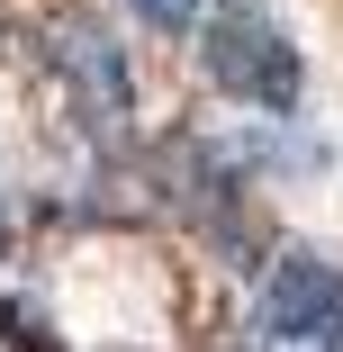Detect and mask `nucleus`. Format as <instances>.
Segmentation results:
<instances>
[{
    "mask_svg": "<svg viewBox=\"0 0 343 352\" xmlns=\"http://www.w3.org/2000/svg\"><path fill=\"white\" fill-rule=\"evenodd\" d=\"M0 352H63V334H45L19 298H0Z\"/></svg>",
    "mask_w": 343,
    "mask_h": 352,
    "instance_id": "7ed1b4c3",
    "label": "nucleus"
},
{
    "mask_svg": "<svg viewBox=\"0 0 343 352\" xmlns=\"http://www.w3.org/2000/svg\"><path fill=\"white\" fill-rule=\"evenodd\" d=\"M135 19H145V28H163V36H181V28L199 19V0H135Z\"/></svg>",
    "mask_w": 343,
    "mask_h": 352,
    "instance_id": "20e7f679",
    "label": "nucleus"
},
{
    "mask_svg": "<svg viewBox=\"0 0 343 352\" xmlns=\"http://www.w3.org/2000/svg\"><path fill=\"white\" fill-rule=\"evenodd\" d=\"M253 343L262 352H343V271L316 253H280L253 298Z\"/></svg>",
    "mask_w": 343,
    "mask_h": 352,
    "instance_id": "f03ea898",
    "label": "nucleus"
},
{
    "mask_svg": "<svg viewBox=\"0 0 343 352\" xmlns=\"http://www.w3.org/2000/svg\"><path fill=\"white\" fill-rule=\"evenodd\" d=\"M199 54H208V82L226 100H244V109H298V91H307V63H298L289 28L262 0H208Z\"/></svg>",
    "mask_w": 343,
    "mask_h": 352,
    "instance_id": "f257e3e1",
    "label": "nucleus"
}]
</instances>
